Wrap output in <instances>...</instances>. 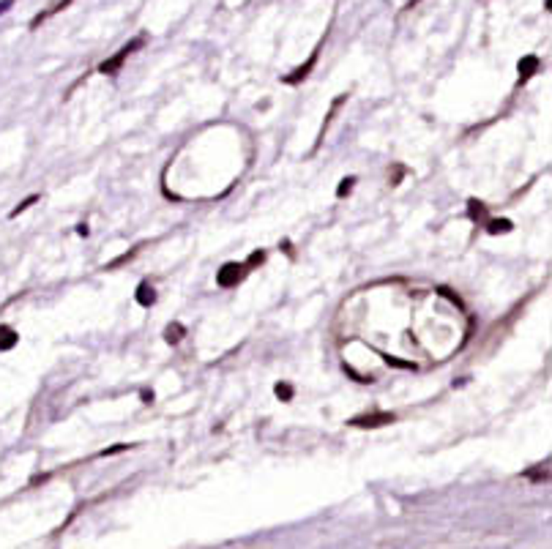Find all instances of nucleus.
I'll return each mask as SVG.
<instances>
[{"mask_svg":"<svg viewBox=\"0 0 552 549\" xmlns=\"http://www.w3.org/2000/svg\"><path fill=\"white\" fill-rule=\"evenodd\" d=\"M394 421V413H372V416H358V418H353L350 424L353 427H364V429H375V427H386V424H391Z\"/></svg>","mask_w":552,"mask_h":549,"instance_id":"1","label":"nucleus"},{"mask_svg":"<svg viewBox=\"0 0 552 549\" xmlns=\"http://www.w3.org/2000/svg\"><path fill=\"white\" fill-rule=\"evenodd\" d=\"M140 44H142L140 38H137V41H131V44H126V47H123V49H120V52H118L112 60H104V63L99 66V71H102V74H112V71H118V69H120V63L129 58V52H131V49H137Z\"/></svg>","mask_w":552,"mask_h":549,"instance_id":"2","label":"nucleus"},{"mask_svg":"<svg viewBox=\"0 0 552 549\" xmlns=\"http://www.w3.org/2000/svg\"><path fill=\"white\" fill-rule=\"evenodd\" d=\"M241 276H243V265H238V262H227V265L219 271L217 282H219L221 287H232V284L241 282Z\"/></svg>","mask_w":552,"mask_h":549,"instance_id":"3","label":"nucleus"},{"mask_svg":"<svg viewBox=\"0 0 552 549\" xmlns=\"http://www.w3.org/2000/svg\"><path fill=\"white\" fill-rule=\"evenodd\" d=\"M536 69H539V58L528 55V58L520 60V77H522V80H528L531 74H536Z\"/></svg>","mask_w":552,"mask_h":549,"instance_id":"4","label":"nucleus"},{"mask_svg":"<svg viewBox=\"0 0 552 549\" xmlns=\"http://www.w3.org/2000/svg\"><path fill=\"white\" fill-rule=\"evenodd\" d=\"M137 301H140L142 306H151V304L156 301L153 287H151V284H140V287H137Z\"/></svg>","mask_w":552,"mask_h":549,"instance_id":"5","label":"nucleus"},{"mask_svg":"<svg viewBox=\"0 0 552 549\" xmlns=\"http://www.w3.org/2000/svg\"><path fill=\"white\" fill-rule=\"evenodd\" d=\"M14 344H16V333H14V328L0 326V350H8V347H14Z\"/></svg>","mask_w":552,"mask_h":549,"instance_id":"6","label":"nucleus"},{"mask_svg":"<svg viewBox=\"0 0 552 549\" xmlns=\"http://www.w3.org/2000/svg\"><path fill=\"white\" fill-rule=\"evenodd\" d=\"M164 339H167L170 344L181 341V339H184V326H181V323H173V326H167V330H164Z\"/></svg>","mask_w":552,"mask_h":549,"instance_id":"7","label":"nucleus"},{"mask_svg":"<svg viewBox=\"0 0 552 549\" xmlns=\"http://www.w3.org/2000/svg\"><path fill=\"white\" fill-rule=\"evenodd\" d=\"M492 235H498V232H511V221L509 219H498V221H489V227H487Z\"/></svg>","mask_w":552,"mask_h":549,"instance_id":"8","label":"nucleus"},{"mask_svg":"<svg viewBox=\"0 0 552 549\" xmlns=\"http://www.w3.org/2000/svg\"><path fill=\"white\" fill-rule=\"evenodd\" d=\"M274 391H276V396H279V399H285V402H287V399H293V388H290L287 383H276V388H274Z\"/></svg>","mask_w":552,"mask_h":549,"instance_id":"9","label":"nucleus"},{"mask_svg":"<svg viewBox=\"0 0 552 549\" xmlns=\"http://www.w3.org/2000/svg\"><path fill=\"white\" fill-rule=\"evenodd\" d=\"M312 63H315V58H312V60H309L307 66H301V69H298V71H296L293 77H287V82H298V80H304V77H307V71L312 69Z\"/></svg>","mask_w":552,"mask_h":549,"instance_id":"10","label":"nucleus"},{"mask_svg":"<svg viewBox=\"0 0 552 549\" xmlns=\"http://www.w3.org/2000/svg\"><path fill=\"white\" fill-rule=\"evenodd\" d=\"M383 361H386L388 366H399V369H413V363H408V361H399V358H391V355H383Z\"/></svg>","mask_w":552,"mask_h":549,"instance_id":"11","label":"nucleus"},{"mask_svg":"<svg viewBox=\"0 0 552 549\" xmlns=\"http://www.w3.org/2000/svg\"><path fill=\"white\" fill-rule=\"evenodd\" d=\"M353 183H355V178H344V181H342V183H339V189H336V194H339V197H344V194H347V192H350V189H353Z\"/></svg>","mask_w":552,"mask_h":549,"instance_id":"12","label":"nucleus"},{"mask_svg":"<svg viewBox=\"0 0 552 549\" xmlns=\"http://www.w3.org/2000/svg\"><path fill=\"white\" fill-rule=\"evenodd\" d=\"M36 200H38V197H36V194H30V197H27L25 203H19V208H14V211H11V216H19V214H22L25 208H30V205H33Z\"/></svg>","mask_w":552,"mask_h":549,"instance_id":"13","label":"nucleus"},{"mask_svg":"<svg viewBox=\"0 0 552 549\" xmlns=\"http://www.w3.org/2000/svg\"><path fill=\"white\" fill-rule=\"evenodd\" d=\"M470 216H473V219L484 216V205H481V203H476V200H470Z\"/></svg>","mask_w":552,"mask_h":549,"instance_id":"14","label":"nucleus"},{"mask_svg":"<svg viewBox=\"0 0 552 549\" xmlns=\"http://www.w3.org/2000/svg\"><path fill=\"white\" fill-rule=\"evenodd\" d=\"M263 260H265V254H263V251H254V254L249 257V265H254V262H263Z\"/></svg>","mask_w":552,"mask_h":549,"instance_id":"15","label":"nucleus"},{"mask_svg":"<svg viewBox=\"0 0 552 549\" xmlns=\"http://www.w3.org/2000/svg\"><path fill=\"white\" fill-rule=\"evenodd\" d=\"M126 448H129V445H123V442H120V445H112V448H107V451H104V456H110V453H118V451H126Z\"/></svg>","mask_w":552,"mask_h":549,"instance_id":"16","label":"nucleus"},{"mask_svg":"<svg viewBox=\"0 0 552 549\" xmlns=\"http://www.w3.org/2000/svg\"><path fill=\"white\" fill-rule=\"evenodd\" d=\"M14 0H0V14H5L8 11V5H11Z\"/></svg>","mask_w":552,"mask_h":549,"instance_id":"17","label":"nucleus"},{"mask_svg":"<svg viewBox=\"0 0 552 549\" xmlns=\"http://www.w3.org/2000/svg\"><path fill=\"white\" fill-rule=\"evenodd\" d=\"M142 399H145V405H151V402H153V394H151V391H142Z\"/></svg>","mask_w":552,"mask_h":549,"instance_id":"18","label":"nucleus"}]
</instances>
